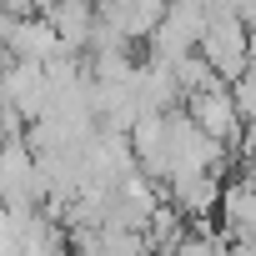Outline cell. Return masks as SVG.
Here are the masks:
<instances>
[{"label": "cell", "instance_id": "cell-2", "mask_svg": "<svg viewBox=\"0 0 256 256\" xmlns=\"http://www.w3.org/2000/svg\"><path fill=\"white\" fill-rule=\"evenodd\" d=\"M40 176H36V161L26 151V141H6L0 146V211L10 216H30L40 206Z\"/></svg>", "mask_w": 256, "mask_h": 256}, {"label": "cell", "instance_id": "cell-6", "mask_svg": "<svg viewBox=\"0 0 256 256\" xmlns=\"http://www.w3.org/2000/svg\"><path fill=\"white\" fill-rule=\"evenodd\" d=\"M226 256H256L251 241H226Z\"/></svg>", "mask_w": 256, "mask_h": 256}, {"label": "cell", "instance_id": "cell-1", "mask_svg": "<svg viewBox=\"0 0 256 256\" xmlns=\"http://www.w3.org/2000/svg\"><path fill=\"white\" fill-rule=\"evenodd\" d=\"M201 30H206V6H201V0H176V6H166L161 26H156L151 40H146V60H156V66H176L181 56L196 50Z\"/></svg>", "mask_w": 256, "mask_h": 256}, {"label": "cell", "instance_id": "cell-5", "mask_svg": "<svg viewBox=\"0 0 256 256\" xmlns=\"http://www.w3.org/2000/svg\"><path fill=\"white\" fill-rule=\"evenodd\" d=\"M171 256H226V236L216 231V221H186V236Z\"/></svg>", "mask_w": 256, "mask_h": 256}, {"label": "cell", "instance_id": "cell-3", "mask_svg": "<svg viewBox=\"0 0 256 256\" xmlns=\"http://www.w3.org/2000/svg\"><path fill=\"white\" fill-rule=\"evenodd\" d=\"M181 116L196 126V136H206L211 146H221L226 156H231V146H236V136H241V116H236V106H231V96H226V86H216V90H201V96H191V100H181Z\"/></svg>", "mask_w": 256, "mask_h": 256}, {"label": "cell", "instance_id": "cell-4", "mask_svg": "<svg viewBox=\"0 0 256 256\" xmlns=\"http://www.w3.org/2000/svg\"><path fill=\"white\" fill-rule=\"evenodd\" d=\"M166 6L161 0H136V6H96V20L106 30H116L126 46H136V40H151V30L161 26Z\"/></svg>", "mask_w": 256, "mask_h": 256}]
</instances>
